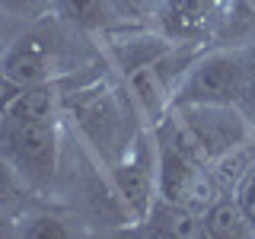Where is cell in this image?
Masks as SVG:
<instances>
[{
  "label": "cell",
  "instance_id": "1",
  "mask_svg": "<svg viewBox=\"0 0 255 239\" xmlns=\"http://www.w3.org/2000/svg\"><path fill=\"white\" fill-rule=\"evenodd\" d=\"M0 156L16 166V172L51 198L64 163V93L61 83L26 86L10 115L0 121Z\"/></svg>",
  "mask_w": 255,
  "mask_h": 239
},
{
  "label": "cell",
  "instance_id": "2",
  "mask_svg": "<svg viewBox=\"0 0 255 239\" xmlns=\"http://www.w3.org/2000/svg\"><path fill=\"white\" fill-rule=\"evenodd\" d=\"M83 32L70 29L58 16H45L38 22H26L22 32L13 38L0 67L19 86H42V83H64L70 74L80 70L77 42H83Z\"/></svg>",
  "mask_w": 255,
  "mask_h": 239
},
{
  "label": "cell",
  "instance_id": "3",
  "mask_svg": "<svg viewBox=\"0 0 255 239\" xmlns=\"http://www.w3.org/2000/svg\"><path fill=\"white\" fill-rule=\"evenodd\" d=\"M172 112L211 169L233 163L255 147V121L236 102H191L172 106Z\"/></svg>",
  "mask_w": 255,
  "mask_h": 239
},
{
  "label": "cell",
  "instance_id": "4",
  "mask_svg": "<svg viewBox=\"0 0 255 239\" xmlns=\"http://www.w3.org/2000/svg\"><path fill=\"white\" fill-rule=\"evenodd\" d=\"M252 48L233 45H204L191 58L185 74L179 77L172 93V106H191V102H236L243 74L249 64Z\"/></svg>",
  "mask_w": 255,
  "mask_h": 239
},
{
  "label": "cell",
  "instance_id": "5",
  "mask_svg": "<svg viewBox=\"0 0 255 239\" xmlns=\"http://www.w3.org/2000/svg\"><path fill=\"white\" fill-rule=\"evenodd\" d=\"M230 0H153V29L172 42L207 45Z\"/></svg>",
  "mask_w": 255,
  "mask_h": 239
},
{
  "label": "cell",
  "instance_id": "6",
  "mask_svg": "<svg viewBox=\"0 0 255 239\" xmlns=\"http://www.w3.org/2000/svg\"><path fill=\"white\" fill-rule=\"evenodd\" d=\"M54 16L90 38H102L128 26L118 0H54Z\"/></svg>",
  "mask_w": 255,
  "mask_h": 239
},
{
  "label": "cell",
  "instance_id": "7",
  "mask_svg": "<svg viewBox=\"0 0 255 239\" xmlns=\"http://www.w3.org/2000/svg\"><path fill=\"white\" fill-rule=\"evenodd\" d=\"M90 220H83L77 211H64L58 204L38 201L35 207H29L19 220H16V236H29V239H74L93 233L86 227Z\"/></svg>",
  "mask_w": 255,
  "mask_h": 239
},
{
  "label": "cell",
  "instance_id": "8",
  "mask_svg": "<svg viewBox=\"0 0 255 239\" xmlns=\"http://www.w3.org/2000/svg\"><path fill=\"white\" fill-rule=\"evenodd\" d=\"M125 233H143V236H166V239H195L204 236V220L188 204H175L156 198L150 214L140 223L128 227Z\"/></svg>",
  "mask_w": 255,
  "mask_h": 239
},
{
  "label": "cell",
  "instance_id": "9",
  "mask_svg": "<svg viewBox=\"0 0 255 239\" xmlns=\"http://www.w3.org/2000/svg\"><path fill=\"white\" fill-rule=\"evenodd\" d=\"M204 236H211V239H252L255 236L252 223L246 220L243 207L236 204L230 188H223L204 207Z\"/></svg>",
  "mask_w": 255,
  "mask_h": 239
},
{
  "label": "cell",
  "instance_id": "10",
  "mask_svg": "<svg viewBox=\"0 0 255 239\" xmlns=\"http://www.w3.org/2000/svg\"><path fill=\"white\" fill-rule=\"evenodd\" d=\"M38 201H48V198H42L38 191H32V185L16 172V166L6 156H0V214H6V217L16 223Z\"/></svg>",
  "mask_w": 255,
  "mask_h": 239
},
{
  "label": "cell",
  "instance_id": "11",
  "mask_svg": "<svg viewBox=\"0 0 255 239\" xmlns=\"http://www.w3.org/2000/svg\"><path fill=\"white\" fill-rule=\"evenodd\" d=\"M252 150L243 159V169H239L233 175V182H230V195L236 198V204L243 207L246 220H249L252 230H255V156H252Z\"/></svg>",
  "mask_w": 255,
  "mask_h": 239
},
{
  "label": "cell",
  "instance_id": "12",
  "mask_svg": "<svg viewBox=\"0 0 255 239\" xmlns=\"http://www.w3.org/2000/svg\"><path fill=\"white\" fill-rule=\"evenodd\" d=\"M0 10L10 13L13 19H19L26 26V22H38L45 16H51L54 0H0Z\"/></svg>",
  "mask_w": 255,
  "mask_h": 239
},
{
  "label": "cell",
  "instance_id": "13",
  "mask_svg": "<svg viewBox=\"0 0 255 239\" xmlns=\"http://www.w3.org/2000/svg\"><path fill=\"white\" fill-rule=\"evenodd\" d=\"M236 106L255 121V48H252V54H249V64H246V74H243V86H239Z\"/></svg>",
  "mask_w": 255,
  "mask_h": 239
},
{
  "label": "cell",
  "instance_id": "14",
  "mask_svg": "<svg viewBox=\"0 0 255 239\" xmlns=\"http://www.w3.org/2000/svg\"><path fill=\"white\" fill-rule=\"evenodd\" d=\"M22 90H26V86H19L3 67H0V121L10 115V109L16 106V99L22 96Z\"/></svg>",
  "mask_w": 255,
  "mask_h": 239
},
{
  "label": "cell",
  "instance_id": "15",
  "mask_svg": "<svg viewBox=\"0 0 255 239\" xmlns=\"http://www.w3.org/2000/svg\"><path fill=\"white\" fill-rule=\"evenodd\" d=\"M19 32H22V22H19V19H13L10 13L0 10V58L6 54V48L13 45V38L19 35Z\"/></svg>",
  "mask_w": 255,
  "mask_h": 239
},
{
  "label": "cell",
  "instance_id": "16",
  "mask_svg": "<svg viewBox=\"0 0 255 239\" xmlns=\"http://www.w3.org/2000/svg\"><path fill=\"white\" fill-rule=\"evenodd\" d=\"M0 236H16V223L6 214H0Z\"/></svg>",
  "mask_w": 255,
  "mask_h": 239
},
{
  "label": "cell",
  "instance_id": "17",
  "mask_svg": "<svg viewBox=\"0 0 255 239\" xmlns=\"http://www.w3.org/2000/svg\"><path fill=\"white\" fill-rule=\"evenodd\" d=\"M252 3H255V0H252Z\"/></svg>",
  "mask_w": 255,
  "mask_h": 239
}]
</instances>
